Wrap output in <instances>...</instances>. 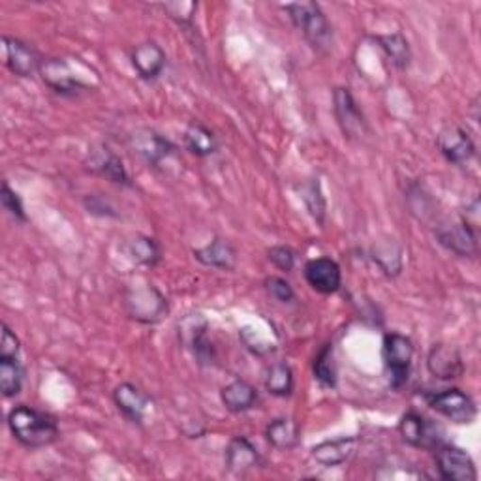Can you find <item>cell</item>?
<instances>
[{
	"label": "cell",
	"mask_w": 481,
	"mask_h": 481,
	"mask_svg": "<svg viewBox=\"0 0 481 481\" xmlns=\"http://www.w3.org/2000/svg\"><path fill=\"white\" fill-rule=\"evenodd\" d=\"M425 401L432 410H437L440 416L448 418L453 423L468 425L477 416V406L474 399L457 387L446 389V392L440 393H427Z\"/></svg>",
	"instance_id": "cell-5"
},
{
	"label": "cell",
	"mask_w": 481,
	"mask_h": 481,
	"mask_svg": "<svg viewBox=\"0 0 481 481\" xmlns=\"http://www.w3.org/2000/svg\"><path fill=\"white\" fill-rule=\"evenodd\" d=\"M125 250L132 262L140 264V265H147V267H154L160 262V258H162V250H160V245L156 243V239L145 237V236H137L130 239Z\"/></svg>",
	"instance_id": "cell-27"
},
{
	"label": "cell",
	"mask_w": 481,
	"mask_h": 481,
	"mask_svg": "<svg viewBox=\"0 0 481 481\" xmlns=\"http://www.w3.org/2000/svg\"><path fill=\"white\" fill-rule=\"evenodd\" d=\"M399 432L402 440L412 448L434 449L442 444V437L439 427L430 420L420 416L418 412H408L401 418Z\"/></svg>",
	"instance_id": "cell-8"
},
{
	"label": "cell",
	"mask_w": 481,
	"mask_h": 481,
	"mask_svg": "<svg viewBox=\"0 0 481 481\" xmlns=\"http://www.w3.org/2000/svg\"><path fill=\"white\" fill-rule=\"evenodd\" d=\"M314 378L322 384L324 387H335L337 385V366L333 359V345H326L318 352L312 363Z\"/></svg>",
	"instance_id": "cell-30"
},
{
	"label": "cell",
	"mask_w": 481,
	"mask_h": 481,
	"mask_svg": "<svg viewBox=\"0 0 481 481\" xmlns=\"http://www.w3.org/2000/svg\"><path fill=\"white\" fill-rule=\"evenodd\" d=\"M437 237L440 245H444L448 250L455 252L459 256H476L477 254V237L476 230L465 222L442 226L437 230Z\"/></svg>",
	"instance_id": "cell-18"
},
{
	"label": "cell",
	"mask_w": 481,
	"mask_h": 481,
	"mask_svg": "<svg viewBox=\"0 0 481 481\" xmlns=\"http://www.w3.org/2000/svg\"><path fill=\"white\" fill-rule=\"evenodd\" d=\"M3 42L6 59L5 62L12 74H15L17 78H32L36 72L40 74L43 60L31 43L14 36H5Z\"/></svg>",
	"instance_id": "cell-9"
},
{
	"label": "cell",
	"mask_w": 481,
	"mask_h": 481,
	"mask_svg": "<svg viewBox=\"0 0 481 481\" xmlns=\"http://www.w3.org/2000/svg\"><path fill=\"white\" fill-rule=\"evenodd\" d=\"M427 369L439 380H455L465 373L461 352L449 345H434L427 356Z\"/></svg>",
	"instance_id": "cell-15"
},
{
	"label": "cell",
	"mask_w": 481,
	"mask_h": 481,
	"mask_svg": "<svg viewBox=\"0 0 481 481\" xmlns=\"http://www.w3.org/2000/svg\"><path fill=\"white\" fill-rule=\"evenodd\" d=\"M265 290L269 291V295L273 300H277L281 303H293L295 301V291L291 288V284L282 279V277H269L265 281Z\"/></svg>",
	"instance_id": "cell-32"
},
{
	"label": "cell",
	"mask_w": 481,
	"mask_h": 481,
	"mask_svg": "<svg viewBox=\"0 0 481 481\" xmlns=\"http://www.w3.org/2000/svg\"><path fill=\"white\" fill-rule=\"evenodd\" d=\"M267 442L277 449H293L300 444V425L290 418H277L273 420L265 429Z\"/></svg>",
	"instance_id": "cell-23"
},
{
	"label": "cell",
	"mask_w": 481,
	"mask_h": 481,
	"mask_svg": "<svg viewBox=\"0 0 481 481\" xmlns=\"http://www.w3.org/2000/svg\"><path fill=\"white\" fill-rule=\"evenodd\" d=\"M0 199H3V208L8 211V215L19 222H27V213L23 208L21 198L8 187V182L3 185V192H0Z\"/></svg>",
	"instance_id": "cell-33"
},
{
	"label": "cell",
	"mask_w": 481,
	"mask_h": 481,
	"mask_svg": "<svg viewBox=\"0 0 481 481\" xmlns=\"http://www.w3.org/2000/svg\"><path fill=\"white\" fill-rule=\"evenodd\" d=\"M21 345L17 335L3 324V337H0V357H19Z\"/></svg>",
	"instance_id": "cell-36"
},
{
	"label": "cell",
	"mask_w": 481,
	"mask_h": 481,
	"mask_svg": "<svg viewBox=\"0 0 481 481\" xmlns=\"http://www.w3.org/2000/svg\"><path fill=\"white\" fill-rule=\"evenodd\" d=\"M382 356L389 371V384L393 389H401L408 382L412 359H414V345L401 333H387L384 337Z\"/></svg>",
	"instance_id": "cell-4"
},
{
	"label": "cell",
	"mask_w": 481,
	"mask_h": 481,
	"mask_svg": "<svg viewBox=\"0 0 481 481\" xmlns=\"http://www.w3.org/2000/svg\"><path fill=\"white\" fill-rule=\"evenodd\" d=\"M25 384V369L19 357H0V392L6 399L21 393Z\"/></svg>",
	"instance_id": "cell-25"
},
{
	"label": "cell",
	"mask_w": 481,
	"mask_h": 481,
	"mask_svg": "<svg viewBox=\"0 0 481 481\" xmlns=\"http://www.w3.org/2000/svg\"><path fill=\"white\" fill-rule=\"evenodd\" d=\"M182 140H185V147L199 158L211 156L218 151L217 135L208 126H203L199 123H192L185 130V137H182Z\"/></svg>",
	"instance_id": "cell-24"
},
{
	"label": "cell",
	"mask_w": 481,
	"mask_h": 481,
	"mask_svg": "<svg viewBox=\"0 0 481 481\" xmlns=\"http://www.w3.org/2000/svg\"><path fill=\"white\" fill-rule=\"evenodd\" d=\"M85 208L90 215H100V217H116L113 208H109L107 201L100 196H90L85 199Z\"/></svg>",
	"instance_id": "cell-37"
},
{
	"label": "cell",
	"mask_w": 481,
	"mask_h": 481,
	"mask_svg": "<svg viewBox=\"0 0 481 481\" xmlns=\"http://www.w3.org/2000/svg\"><path fill=\"white\" fill-rule=\"evenodd\" d=\"M305 279L312 290L324 295L337 293L342 286V273L335 260L314 258L305 264Z\"/></svg>",
	"instance_id": "cell-13"
},
{
	"label": "cell",
	"mask_w": 481,
	"mask_h": 481,
	"mask_svg": "<svg viewBox=\"0 0 481 481\" xmlns=\"http://www.w3.org/2000/svg\"><path fill=\"white\" fill-rule=\"evenodd\" d=\"M40 76L57 95L76 97L95 88L97 74L79 59H48L42 62Z\"/></svg>",
	"instance_id": "cell-2"
},
{
	"label": "cell",
	"mask_w": 481,
	"mask_h": 481,
	"mask_svg": "<svg viewBox=\"0 0 481 481\" xmlns=\"http://www.w3.org/2000/svg\"><path fill=\"white\" fill-rule=\"evenodd\" d=\"M376 42L380 43L382 51L385 53V57L389 60H392V64L395 68H399V70H406V68L410 66V60H412V51H410L408 40L401 32L378 36Z\"/></svg>",
	"instance_id": "cell-28"
},
{
	"label": "cell",
	"mask_w": 481,
	"mask_h": 481,
	"mask_svg": "<svg viewBox=\"0 0 481 481\" xmlns=\"http://www.w3.org/2000/svg\"><path fill=\"white\" fill-rule=\"evenodd\" d=\"M437 145L448 162L463 166L476 154V145L470 134L459 126H448L439 134Z\"/></svg>",
	"instance_id": "cell-11"
},
{
	"label": "cell",
	"mask_w": 481,
	"mask_h": 481,
	"mask_svg": "<svg viewBox=\"0 0 481 481\" xmlns=\"http://www.w3.org/2000/svg\"><path fill=\"white\" fill-rule=\"evenodd\" d=\"M269 260L273 262V265L277 267V269L290 273L295 267V252L290 246H286V245L273 246L269 250Z\"/></svg>",
	"instance_id": "cell-34"
},
{
	"label": "cell",
	"mask_w": 481,
	"mask_h": 481,
	"mask_svg": "<svg viewBox=\"0 0 481 481\" xmlns=\"http://www.w3.org/2000/svg\"><path fill=\"white\" fill-rule=\"evenodd\" d=\"M130 59L137 76L145 81L156 79L166 68V53L156 42L137 43L132 50Z\"/></svg>",
	"instance_id": "cell-17"
},
{
	"label": "cell",
	"mask_w": 481,
	"mask_h": 481,
	"mask_svg": "<svg viewBox=\"0 0 481 481\" xmlns=\"http://www.w3.org/2000/svg\"><path fill=\"white\" fill-rule=\"evenodd\" d=\"M226 467L234 474H245L260 465V453L246 437H234L224 453Z\"/></svg>",
	"instance_id": "cell-19"
},
{
	"label": "cell",
	"mask_w": 481,
	"mask_h": 481,
	"mask_svg": "<svg viewBox=\"0 0 481 481\" xmlns=\"http://www.w3.org/2000/svg\"><path fill=\"white\" fill-rule=\"evenodd\" d=\"M194 258L208 265V267H215V269H222V271H232L236 269L237 264V250L234 248V245L226 239H213L208 246L203 248H196L194 252Z\"/></svg>",
	"instance_id": "cell-20"
},
{
	"label": "cell",
	"mask_w": 481,
	"mask_h": 481,
	"mask_svg": "<svg viewBox=\"0 0 481 481\" xmlns=\"http://www.w3.org/2000/svg\"><path fill=\"white\" fill-rule=\"evenodd\" d=\"M87 168L93 173L107 179L109 182H116V185H121V187L132 185L123 160L107 147H98V149L90 151L87 158Z\"/></svg>",
	"instance_id": "cell-14"
},
{
	"label": "cell",
	"mask_w": 481,
	"mask_h": 481,
	"mask_svg": "<svg viewBox=\"0 0 481 481\" xmlns=\"http://www.w3.org/2000/svg\"><path fill=\"white\" fill-rule=\"evenodd\" d=\"M171 19H175L179 25H190L192 23V17L198 10V5L196 3H170V5H164L162 6Z\"/></svg>",
	"instance_id": "cell-35"
},
{
	"label": "cell",
	"mask_w": 481,
	"mask_h": 481,
	"mask_svg": "<svg viewBox=\"0 0 481 481\" xmlns=\"http://www.w3.org/2000/svg\"><path fill=\"white\" fill-rule=\"evenodd\" d=\"M220 401L227 412L241 414V412H248L256 406L258 392L256 387L246 380H234L222 387Z\"/></svg>",
	"instance_id": "cell-21"
},
{
	"label": "cell",
	"mask_w": 481,
	"mask_h": 481,
	"mask_svg": "<svg viewBox=\"0 0 481 481\" xmlns=\"http://www.w3.org/2000/svg\"><path fill=\"white\" fill-rule=\"evenodd\" d=\"M437 455V468L442 479L448 481H476L477 470L472 457L463 449L451 444H440L434 448Z\"/></svg>",
	"instance_id": "cell-6"
},
{
	"label": "cell",
	"mask_w": 481,
	"mask_h": 481,
	"mask_svg": "<svg viewBox=\"0 0 481 481\" xmlns=\"http://www.w3.org/2000/svg\"><path fill=\"white\" fill-rule=\"evenodd\" d=\"M265 389L274 397H290L293 393V371L288 363H274L265 373Z\"/></svg>",
	"instance_id": "cell-26"
},
{
	"label": "cell",
	"mask_w": 481,
	"mask_h": 481,
	"mask_svg": "<svg viewBox=\"0 0 481 481\" xmlns=\"http://www.w3.org/2000/svg\"><path fill=\"white\" fill-rule=\"evenodd\" d=\"M284 10L290 14L293 25L301 31L307 42L318 51H326L333 43V31L329 21L316 3H295L286 5Z\"/></svg>",
	"instance_id": "cell-3"
},
{
	"label": "cell",
	"mask_w": 481,
	"mask_h": 481,
	"mask_svg": "<svg viewBox=\"0 0 481 481\" xmlns=\"http://www.w3.org/2000/svg\"><path fill=\"white\" fill-rule=\"evenodd\" d=\"M8 427L14 439L31 449L51 446L60 432L59 423L51 414L27 404H19L10 410Z\"/></svg>",
	"instance_id": "cell-1"
},
{
	"label": "cell",
	"mask_w": 481,
	"mask_h": 481,
	"mask_svg": "<svg viewBox=\"0 0 481 481\" xmlns=\"http://www.w3.org/2000/svg\"><path fill=\"white\" fill-rule=\"evenodd\" d=\"M190 345L194 348V356L201 365H211L215 361V350L208 338V324H201V328H192Z\"/></svg>",
	"instance_id": "cell-31"
},
{
	"label": "cell",
	"mask_w": 481,
	"mask_h": 481,
	"mask_svg": "<svg viewBox=\"0 0 481 481\" xmlns=\"http://www.w3.org/2000/svg\"><path fill=\"white\" fill-rule=\"evenodd\" d=\"M132 149L140 154L149 166H160L175 154L177 147L154 130H140L132 135Z\"/></svg>",
	"instance_id": "cell-12"
},
{
	"label": "cell",
	"mask_w": 481,
	"mask_h": 481,
	"mask_svg": "<svg viewBox=\"0 0 481 481\" xmlns=\"http://www.w3.org/2000/svg\"><path fill=\"white\" fill-rule=\"evenodd\" d=\"M113 401H116L121 414L134 425H143L151 412V397L130 382H123L116 387Z\"/></svg>",
	"instance_id": "cell-10"
},
{
	"label": "cell",
	"mask_w": 481,
	"mask_h": 481,
	"mask_svg": "<svg viewBox=\"0 0 481 481\" xmlns=\"http://www.w3.org/2000/svg\"><path fill=\"white\" fill-rule=\"evenodd\" d=\"M128 307L132 318L143 324H154L164 316V312H168V303L164 300V295L154 288H143L134 291L132 297H128Z\"/></svg>",
	"instance_id": "cell-16"
},
{
	"label": "cell",
	"mask_w": 481,
	"mask_h": 481,
	"mask_svg": "<svg viewBox=\"0 0 481 481\" xmlns=\"http://www.w3.org/2000/svg\"><path fill=\"white\" fill-rule=\"evenodd\" d=\"M356 446H357V439L342 437V439L326 440L322 444L314 446L310 455H312V459L322 467H338L350 459L352 453L356 451Z\"/></svg>",
	"instance_id": "cell-22"
},
{
	"label": "cell",
	"mask_w": 481,
	"mask_h": 481,
	"mask_svg": "<svg viewBox=\"0 0 481 481\" xmlns=\"http://www.w3.org/2000/svg\"><path fill=\"white\" fill-rule=\"evenodd\" d=\"M333 109L335 117L338 121V126L348 140H357L366 132V123L363 113L350 93V88L347 87H337L333 93Z\"/></svg>",
	"instance_id": "cell-7"
},
{
	"label": "cell",
	"mask_w": 481,
	"mask_h": 481,
	"mask_svg": "<svg viewBox=\"0 0 481 481\" xmlns=\"http://www.w3.org/2000/svg\"><path fill=\"white\" fill-rule=\"evenodd\" d=\"M301 199L305 201L307 209L310 213V217L322 226L326 222V198L322 192V185H319L318 179H310L309 182L301 187Z\"/></svg>",
	"instance_id": "cell-29"
}]
</instances>
